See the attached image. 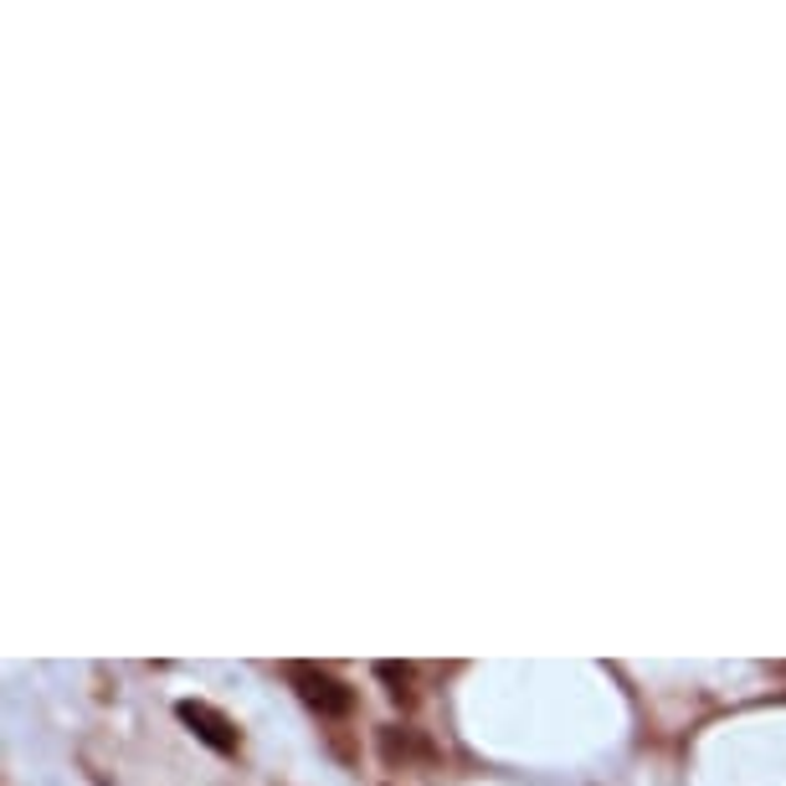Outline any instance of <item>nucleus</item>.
I'll use <instances>...</instances> for the list:
<instances>
[{
    "instance_id": "f257e3e1",
    "label": "nucleus",
    "mask_w": 786,
    "mask_h": 786,
    "mask_svg": "<svg viewBox=\"0 0 786 786\" xmlns=\"http://www.w3.org/2000/svg\"><path fill=\"white\" fill-rule=\"evenodd\" d=\"M283 673H288V683L298 689V699H304L309 710L329 714V720H344V714L355 710V689H350L344 679H334L329 668H319V663H288Z\"/></svg>"
},
{
    "instance_id": "f03ea898",
    "label": "nucleus",
    "mask_w": 786,
    "mask_h": 786,
    "mask_svg": "<svg viewBox=\"0 0 786 786\" xmlns=\"http://www.w3.org/2000/svg\"><path fill=\"white\" fill-rule=\"evenodd\" d=\"M176 714H180V725L191 730L201 745H211L216 756H232V751H237V725H232L216 704H206V699H180Z\"/></svg>"
},
{
    "instance_id": "7ed1b4c3",
    "label": "nucleus",
    "mask_w": 786,
    "mask_h": 786,
    "mask_svg": "<svg viewBox=\"0 0 786 786\" xmlns=\"http://www.w3.org/2000/svg\"><path fill=\"white\" fill-rule=\"evenodd\" d=\"M375 745H381V761H386V766H401V772H406V766H432V761H437L432 741L412 725H381Z\"/></svg>"
},
{
    "instance_id": "20e7f679",
    "label": "nucleus",
    "mask_w": 786,
    "mask_h": 786,
    "mask_svg": "<svg viewBox=\"0 0 786 786\" xmlns=\"http://www.w3.org/2000/svg\"><path fill=\"white\" fill-rule=\"evenodd\" d=\"M375 679L386 683V694L396 699V704H412L416 689H412V663H391V658H381L375 663Z\"/></svg>"
}]
</instances>
